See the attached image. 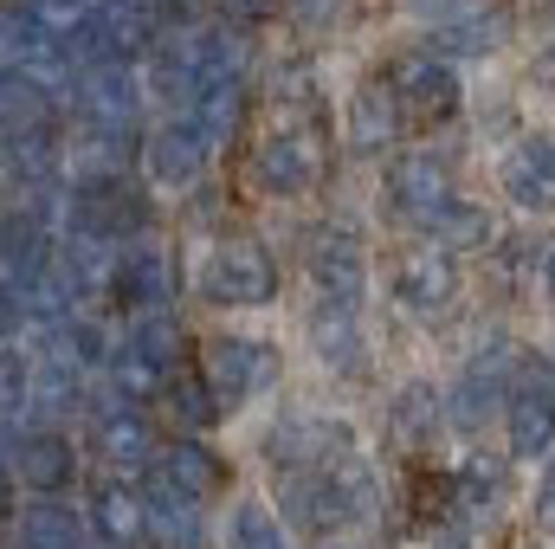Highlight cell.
Returning <instances> with one entry per match:
<instances>
[{
    "mask_svg": "<svg viewBox=\"0 0 555 549\" xmlns=\"http://www.w3.org/2000/svg\"><path fill=\"white\" fill-rule=\"evenodd\" d=\"M382 78H388L395 104L408 111V124H446V117H459V104H465V78H459V65H446V59L426 52V46L395 52V59L382 65Z\"/></svg>",
    "mask_w": 555,
    "mask_h": 549,
    "instance_id": "obj_10",
    "label": "cell"
},
{
    "mask_svg": "<svg viewBox=\"0 0 555 549\" xmlns=\"http://www.w3.org/2000/svg\"><path fill=\"white\" fill-rule=\"evenodd\" d=\"M543 297H550V304H555V246H550V253H543Z\"/></svg>",
    "mask_w": 555,
    "mask_h": 549,
    "instance_id": "obj_41",
    "label": "cell"
},
{
    "mask_svg": "<svg viewBox=\"0 0 555 549\" xmlns=\"http://www.w3.org/2000/svg\"><path fill=\"white\" fill-rule=\"evenodd\" d=\"M175 297H181V259H175V246H162L155 233L137 240V246H124L111 304H124V317H137V310H175Z\"/></svg>",
    "mask_w": 555,
    "mask_h": 549,
    "instance_id": "obj_14",
    "label": "cell"
},
{
    "mask_svg": "<svg viewBox=\"0 0 555 549\" xmlns=\"http://www.w3.org/2000/svg\"><path fill=\"white\" fill-rule=\"evenodd\" d=\"M162 401H168V413H175V426H181V433H201V439H207V426H220V420H227L194 356H188V362H175V375H168V395H162Z\"/></svg>",
    "mask_w": 555,
    "mask_h": 549,
    "instance_id": "obj_31",
    "label": "cell"
},
{
    "mask_svg": "<svg viewBox=\"0 0 555 549\" xmlns=\"http://www.w3.org/2000/svg\"><path fill=\"white\" fill-rule=\"evenodd\" d=\"M39 349H52V356H65L78 375H104L111 369V349H117V330H111V317L104 310H72Z\"/></svg>",
    "mask_w": 555,
    "mask_h": 549,
    "instance_id": "obj_25",
    "label": "cell"
},
{
    "mask_svg": "<svg viewBox=\"0 0 555 549\" xmlns=\"http://www.w3.org/2000/svg\"><path fill=\"white\" fill-rule=\"evenodd\" d=\"M33 336V310H26V291L0 272V343H26Z\"/></svg>",
    "mask_w": 555,
    "mask_h": 549,
    "instance_id": "obj_35",
    "label": "cell"
},
{
    "mask_svg": "<svg viewBox=\"0 0 555 549\" xmlns=\"http://www.w3.org/2000/svg\"><path fill=\"white\" fill-rule=\"evenodd\" d=\"M504 446L511 459H543L555 446V356H524L504 395Z\"/></svg>",
    "mask_w": 555,
    "mask_h": 549,
    "instance_id": "obj_9",
    "label": "cell"
},
{
    "mask_svg": "<svg viewBox=\"0 0 555 549\" xmlns=\"http://www.w3.org/2000/svg\"><path fill=\"white\" fill-rule=\"evenodd\" d=\"M59 117V91L20 65H0V137H20V130H39Z\"/></svg>",
    "mask_w": 555,
    "mask_h": 549,
    "instance_id": "obj_28",
    "label": "cell"
},
{
    "mask_svg": "<svg viewBox=\"0 0 555 549\" xmlns=\"http://www.w3.org/2000/svg\"><path fill=\"white\" fill-rule=\"evenodd\" d=\"M336 13H343V0H291V20H297L304 33H323Z\"/></svg>",
    "mask_w": 555,
    "mask_h": 549,
    "instance_id": "obj_37",
    "label": "cell"
},
{
    "mask_svg": "<svg viewBox=\"0 0 555 549\" xmlns=\"http://www.w3.org/2000/svg\"><path fill=\"white\" fill-rule=\"evenodd\" d=\"M7 531H13V478L0 472V537H7Z\"/></svg>",
    "mask_w": 555,
    "mask_h": 549,
    "instance_id": "obj_40",
    "label": "cell"
},
{
    "mask_svg": "<svg viewBox=\"0 0 555 549\" xmlns=\"http://www.w3.org/2000/svg\"><path fill=\"white\" fill-rule=\"evenodd\" d=\"M382 188H388V207H395L401 220H414V227H433V220L459 201V188H452V155L433 149V142L395 149L388 168H382Z\"/></svg>",
    "mask_w": 555,
    "mask_h": 549,
    "instance_id": "obj_8",
    "label": "cell"
},
{
    "mask_svg": "<svg viewBox=\"0 0 555 549\" xmlns=\"http://www.w3.org/2000/svg\"><path fill=\"white\" fill-rule=\"evenodd\" d=\"M33 401V356L20 343H0V420H20Z\"/></svg>",
    "mask_w": 555,
    "mask_h": 549,
    "instance_id": "obj_34",
    "label": "cell"
},
{
    "mask_svg": "<svg viewBox=\"0 0 555 549\" xmlns=\"http://www.w3.org/2000/svg\"><path fill=\"white\" fill-rule=\"evenodd\" d=\"M246 181L266 201H304L330 181V137L323 117H272L246 149Z\"/></svg>",
    "mask_w": 555,
    "mask_h": 549,
    "instance_id": "obj_1",
    "label": "cell"
},
{
    "mask_svg": "<svg viewBox=\"0 0 555 549\" xmlns=\"http://www.w3.org/2000/svg\"><path fill=\"white\" fill-rule=\"evenodd\" d=\"M85 408V375L65 362V356H52V349H39L33 356V401H26V420L33 426H59L65 413Z\"/></svg>",
    "mask_w": 555,
    "mask_h": 549,
    "instance_id": "obj_27",
    "label": "cell"
},
{
    "mask_svg": "<svg viewBox=\"0 0 555 549\" xmlns=\"http://www.w3.org/2000/svg\"><path fill=\"white\" fill-rule=\"evenodd\" d=\"M117 343L149 356V362H162V369H175L181 362V317L175 310H137V317H124Z\"/></svg>",
    "mask_w": 555,
    "mask_h": 549,
    "instance_id": "obj_33",
    "label": "cell"
},
{
    "mask_svg": "<svg viewBox=\"0 0 555 549\" xmlns=\"http://www.w3.org/2000/svg\"><path fill=\"white\" fill-rule=\"evenodd\" d=\"M13 537L26 549H85V518L65 498H33L13 511Z\"/></svg>",
    "mask_w": 555,
    "mask_h": 549,
    "instance_id": "obj_29",
    "label": "cell"
},
{
    "mask_svg": "<svg viewBox=\"0 0 555 549\" xmlns=\"http://www.w3.org/2000/svg\"><path fill=\"white\" fill-rule=\"evenodd\" d=\"M142 505H149V537L162 549H207V505L188 498L162 465L142 472Z\"/></svg>",
    "mask_w": 555,
    "mask_h": 549,
    "instance_id": "obj_21",
    "label": "cell"
},
{
    "mask_svg": "<svg viewBox=\"0 0 555 549\" xmlns=\"http://www.w3.org/2000/svg\"><path fill=\"white\" fill-rule=\"evenodd\" d=\"M194 362H201V375H207V388H214L220 413L253 408L259 395H272L278 382H284V356H278V343L253 336V330H214V336L194 349Z\"/></svg>",
    "mask_w": 555,
    "mask_h": 549,
    "instance_id": "obj_2",
    "label": "cell"
},
{
    "mask_svg": "<svg viewBox=\"0 0 555 549\" xmlns=\"http://www.w3.org/2000/svg\"><path fill=\"white\" fill-rule=\"evenodd\" d=\"M426 240H439L452 259H465V253H498V214H491L485 201H452V207L426 227Z\"/></svg>",
    "mask_w": 555,
    "mask_h": 549,
    "instance_id": "obj_30",
    "label": "cell"
},
{
    "mask_svg": "<svg viewBox=\"0 0 555 549\" xmlns=\"http://www.w3.org/2000/svg\"><path fill=\"white\" fill-rule=\"evenodd\" d=\"M0 65H7V13H0Z\"/></svg>",
    "mask_w": 555,
    "mask_h": 549,
    "instance_id": "obj_42",
    "label": "cell"
},
{
    "mask_svg": "<svg viewBox=\"0 0 555 549\" xmlns=\"http://www.w3.org/2000/svg\"><path fill=\"white\" fill-rule=\"evenodd\" d=\"M7 478L33 498H65L78 478V446L65 426H20V446L7 459Z\"/></svg>",
    "mask_w": 555,
    "mask_h": 549,
    "instance_id": "obj_16",
    "label": "cell"
},
{
    "mask_svg": "<svg viewBox=\"0 0 555 549\" xmlns=\"http://www.w3.org/2000/svg\"><path fill=\"white\" fill-rule=\"evenodd\" d=\"M142 111H149V91H142L137 65H91L72 85V117L98 142H117V149L137 142L142 149Z\"/></svg>",
    "mask_w": 555,
    "mask_h": 549,
    "instance_id": "obj_6",
    "label": "cell"
},
{
    "mask_svg": "<svg viewBox=\"0 0 555 549\" xmlns=\"http://www.w3.org/2000/svg\"><path fill=\"white\" fill-rule=\"evenodd\" d=\"M459 291H465V259H452L439 240H408L395 259H388V297H395V310L401 317H414V323H439V317H452V304H459Z\"/></svg>",
    "mask_w": 555,
    "mask_h": 549,
    "instance_id": "obj_5",
    "label": "cell"
},
{
    "mask_svg": "<svg viewBox=\"0 0 555 549\" xmlns=\"http://www.w3.org/2000/svg\"><path fill=\"white\" fill-rule=\"evenodd\" d=\"M85 537L98 549H142L149 544V505H142V478L104 472L85 498Z\"/></svg>",
    "mask_w": 555,
    "mask_h": 549,
    "instance_id": "obj_17",
    "label": "cell"
},
{
    "mask_svg": "<svg viewBox=\"0 0 555 549\" xmlns=\"http://www.w3.org/2000/svg\"><path fill=\"white\" fill-rule=\"evenodd\" d=\"M304 336H310V356H317L323 375H336V382H369L375 356H369V330H362L356 310H330V304H317V310L304 317Z\"/></svg>",
    "mask_w": 555,
    "mask_h": 549,
    "instance_id": "obj_19",
    "label": "cell"
},
{
    "mask_svg": "<svg viewBox=\"0 0 555 549\" xmlns=\"http://www.w3.org/2000/svg\"><path fill=\"white\" fill-rule=\"evenodd\" d=\"M401 7H408V13H414L420 26H439V20H452V13H459V7H465V0H401Z\"/></svg>",
    "mask_w": 555,
    "mask_h": 549,
    "instance_id": "obj_38",
    "label": "cell"
},
{
    "mask_svg": "<svg viewBox=\"0 0 555 549\" xmlns=\"http://www.w3.org/2000/svg\"><path fill=\"white\" fill-rule=\"evenodd\" d=\"M155 465H162L188 498H201V505H220L227 485H233V459H227L214 439H201V433H175V439L162 446Z\"/></svg>",
    "mask_w": 555,
    "mask_h": 549,
    "instance_id": "obj_23",
    "label": "cell"
},
{
    "mask_svg": "<svg viewBox=\"0 0 555 549\" xmlns=\"http://www.w3.org/2000/svg\"><path fill=\"white\" fill-rule=\"evenodd\" d=\"M194 291L214 304V310H266L278 304V259L266 240L253 233H220L194 272Z\"/></svg>",
    "mask_w": 555,
    "mask_h": 549,
    "instance_id": "obj_3",
    "label": "cell"
},
{
    "mask_svg": "<svg viewBox=\"0 0 555 549\" xmlns=\"http://www.w3.org/2000/svg\"><path fill=\"white\" fill-rule=\"evenodd\" d=\"M336 549H343V544H336Z\"/></svg>",
    "mask_w": 555,
    "mask_h": 549,
    "instance_id": "obj_43",
    "label": "cell"
},
{
    "mask_svg": "<svg viewBox=\"0 0 555 549\" xmlns=\"http://www.w3.org/2000/svg\"><path fill=\"white\" fill-rule=\"evenodd\" d=\"M517 349H511V336H485L465 362H459V375H452V388H439L446 395V426L452 433H478L491 413H504V395H511V375H517Z\"/></svg>",
    "mask_w": 555,
    "mask_h": 549,
    "instance_id": "obj_7",
    "label": "cell"
},
{
    "mask_svg": "<svg viewBox=\"0 0 555 549\" xmlns=\"http://www.w3.org/2000/svg\"><path fill=\"white\" fill-rule=\"evenodd\" d=\"M227 7H233V20H246V26H253V20H272L278 7H291V0H227Z\"/></svg>",
    "mask_w": 555,
    "mask_h": 549,
    "instance_id": "obj_39",
    "label": "cell"
},
{
    "mask_svg": "<svg viewBox=\"0 0 555 549\" xmlns=\"http://www.w3.org/2000/svg\"><path fill=\"white\" fill-rule=\"evenodd\" d=\"M0 181L7 194H33V188H59L65 181V130L59 117L20 137H0Z\"/></svg>",
    "mask_w": 555,
    "mask_h": 549,
    "instance_id": "obj_22",
    "label": "cell"
},
{
    "mask_svg": "<svg viewBox=\"0 0 555 549\" xmlns=\"http://www.w3.org/2000/svg\"><path fill=\"white\" fill-rule=\"evenodd\" d=\"M246 98H253V85H246V78H194V98H188V124H194L201 137L220 149V142L240 137Z\"/></svg>",
    "mask_w": 555,
    "mask_h": 549,
    "instance_id": "obj_26",
    "label": "cell"
},
{
    "mask_svg": "<svg viewBox=\"0 0 555 549\" xmlns=\"http://www.w3.org/2000/svg\"><path fill=\"white\" fill-rule=\"evenodd\" d=\"M304 278L317 291V304L330 310H356L369 304V284H375V266H369V240L349 227V220H323L304 233Z\"/></svg>",
    "mask_w": 555,
    "mask_h": 549,
    "instance_id": "obj_4",
    "label": "cell"
},
{
    "mask_svg": "<svg viewBox=\"0 0 555 549\" xmlns=\"http://www.w3.org/2000/svg\"><path fill=\"white\" fill-rule=\"evenodd\" d=\"M137 155H142V188H155V194H188V188L207 175L214 142L188 124V111H168L162 124H149V130H142Z\"/></svg>",
    "mask_w": 555,
    "mask_h": 549,
    "instance_id": "obj_12",
    "label": "cell"
},
{
    "mask_svg": "<svg viewBox=\"0 0 555 549\" xmlns=\"http://www.w3.org/2000/svg\"><path fill=\"white\" fill-rule=\"evenodd\" d=\"M530 531H537V537H555V459L543 465V478H537V491H530Z\"/></svg>",
    "mask_w": 555,
    "mask_h": 549,
    "instance_id": "obj_36",
    "label": "cell"
},
{
    "mask_svg": "<svg viewBox=\"0 0 555 549\" xmlns=\"http://www.w3.org/2000/svg\"><path fill=\"white\" fill-rule=\"evenodd\" d=\"M272 117H323V65L317 52H278L266 72Z\"/></svg>",
    "mask_w": 555,
    "mask_h": 549,
    "instance_id": "obj_24",
    "label": "cell"
},
{
    "mask_svg": "<svg viewBox=\"0 0 555 549\" xmlns=\"http://www.w3.org/2000/svg\"><path fill=\"white\" fill-rule=\"evenodd\" d=\"M227 549H297V537H291V524L278 518V505L240 498V505L227 511Z\"/></svg>",
    "mask_w": 555,
    "mask_h": 549,
    "instance_id": "obj_32",
    "label": "cell"
},
{
    "mask_svg": "<svg viewBox=\"0 0 555 549\" xmlns=\"http://www.w3.org/2000/svg\"><path fill=\"white\" fill-rule=\"evenodd\" d=\"M498 194H504L517 214H530V220H550L555 214V137L550 130H530V137H517L504 149V162H498Z\"/></svg>",
    "mask_w": 555,
    "mask_h": 549,
    "instance_id": "obj_15",
    "label": "cell"
},
{
    "mask_svg": "<svg viewBox=\"0 0 555 549\" xmlns=\"http://www.w3.org/2000/svg\"><path fill=\"white\" fill-rule=\"evenodd\" d=\"M511 39H517V13H511L504 0H465L452 20L426 26L420 46L439 52L446 65H485V59H498Z\"/></svg>",
    "mask_w": 555,
    "mask_h": 549,
    "instance_id": "obj_13",
    "label": "cell"
},
{
    "mask_svg": "<svg viewBox=\"0 0 555 549\" xmlns=\"http://www.w3.org/2000/svg\"><path fill=\"white\" fill-rule=\"evenodd\" d=\"M85 452L104 459L117 478H130V472H149L162 459V433H155L149 408H130V401L104 395V401L85 408Z\"/></svg>",
    "mask_w": 555,
    "mask_h": 549,
    "instance_id": "obj_11",
    "label": "cell"
},
{
    "mask_svg": "<svg viewBox=\"0 0 555 549\" xmlns=\"http://www.w3.org/2000/svg\"><path fill=\"white\" fill-rule=\"evenodd\" d=\"M439 433H446V395H439L426 375L401 382L395 401H388V413H382V439H388L401 459H420V452L439 446Z\"/></svg>",
    "mask_w": 555,
    "mask_h": 549,
    "instance_id": "obj_20",
    "label": "cell"
},
{
    "mask_svg": "<svg viewBox=\"0 0 555 549\" xmlns=\"http://www.w3.org/2000/svg\"><path fill=\"white\" fill-rule=\"evenodd\" d=\"M401 130H408V111L395 104L388 78H362L349 98H343V142L349 155H395L401 149Z\"/></svg>",
    "mask_w": 555,
    "mask_h": 549,
    "instance_id": "obj_18",
    "label": "cell"
}]
</instances>
